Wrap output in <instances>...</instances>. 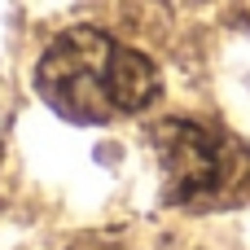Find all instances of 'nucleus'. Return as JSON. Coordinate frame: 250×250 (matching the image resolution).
<instances>
[{
	"label": "nucleus",
	"instance_id": "nucleus-1",
	"mask_svg": "<svg viewBox=\"0 0 250 250\" xmlns=\"http://www.w3.org/2000/svg\"><path fill=\"white\" fill-rule=\"evenodd\" d=\"M35 92L70 123H114L158 97V70L145 53L97 26L62 31L35 62Z\"/></svg>",
	"mask_w": 250,
	"mask_h": 250
},
{
	"label": "nucleus",
	"instance_id": "nucleus-2",
	"mask_svg": "<svg viewBox=\"0 0 250 250\" xmlns=\"http://www.w3.org/2000/svg\"><path fill=\"white\" fill-rule=\"evenodd\" d=\"M154 145L163 163V198L171 207L211 211L250 193V149L220 127L167 119L154 127Z\"/></svg>",
	"mask_w": 250,
	"mask_h": 250
}]
</instances>
